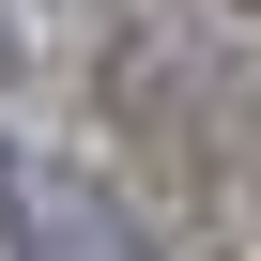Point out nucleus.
<instances>
[{"label":"nucleus","instance_id":"1","mask_svg":"<svg viewBox=\"0 0 261 261\" xmlns=\"http://www.w3.org/2000/svg\"><path fill=\"white\" fill-rule=\"evenodd\" d=\"M0 230H16V261H154L139 215H123L92 169H46V154L0 169Z\"/></svg>","mask_w":261,"mask_h":261}]
</instances>
